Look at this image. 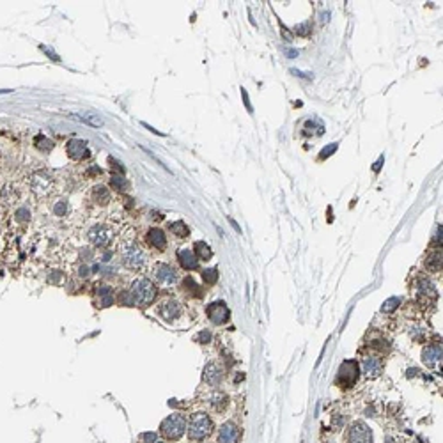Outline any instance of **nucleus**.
I'll use <instances>...</instances> for the list:
<instances>
[{"mask_svg":"<svg viewBox=\"0 0 443 443\" xmlns=\"http://www.w3.org/2000/svg\"><path fill=\"white\" fill-rule=\"evenodd\" d=\"M130 298L131 303H137L140 307H147L153 303L154 296H156V287L149 279H138L131 284L130 287Z\"/></svg>","mask_w":443,"mask_h":443,"instance_id":"f257e3e1","label":"nucleus"},{"mask_svg":"<svg viewBox=\"0 0 443 443\" xmlns=\"http://www.w3.org/2000/svg\"><path fill=\"white\" fill-rule=\"evenodd\" d=\"M213 431V422L206 413H195L192 415L188 424V436L193 441H202Z\"/></svg>","mask_w":443,"mask_h":443,"instance_id":"f03ea898","label":"nucleus"},{"mask_svg":"<svg viewBox=\"0 0 443 443\" xmlns=\"http://www.w3.org/2000/svg\"><path fill=\"white\" fill-rule=\"evenodd\" d=\"M30 190L36 197H48L55 190V178L46 171H37L30 176Z\"/></svg>","mask_w":443,"mask_h":443,"instance_id":"7ed1b4c3","label":"nucleus"},{"mask_svg":"<svg viewBox=\"0 0 443 443\" xmlns=\"http://www.w3.org/2000/svg\"><path fill=\"white\" fill-rule=\"evenodd\" d=\"M186 431V420L183 415L174 413L171 417H167L160 425V432L163 434V438L171 439V441H176L179 439Z\"/></svg>","mask_w":443,"mask_h":443,"instance_id":"20e7f679","label":"nucleus"},{"mask_svg":"<svg viewBox=\"0 0 443 443\" xmlns=\"http://www.w3.org/2000/svg\"><path fill=\"white\" fill-rule=\"evenodd\" d=\"M121 255H123L124 266L133 269V271H138L145 266V254L135 243H124L123 248H121Z\"/></svg>","mask_w":443,"mask_h":443,"instance_id":"39448f33","label":"nucleus"},{"mask_svg":"<svg viewBox=\"0 0 443 443\" xmlns=\"http://www.w3.org/2000/svg\"><path fill=\"white\" fill-rule=\"evenodd\" d=\"M360 374V369H358V363L355 360H344L339 369V374H337V385L342 386V389H349L356 383Z\"/></svg>","mask_w":443,"mask_h":443,"instance_id":"423d86ee","label":"nucleus"},{"mask_svg":"<svg viewBox=\"0 0 443 443\" xmlns=\"http://www.w3.org/2000/svg\"><path fill=\"white\" fill-rule=\"evenodd\" d=\"M87 238H89V241H91L92 245L105 248L114 241V231L110 229V227H106V226H94L91 231H89Z\"/></svg>","mask_w":443,"mask_h":443,"instance_id":"0eeeda50","label":"nucleus"},{"mask_svg":"<svg viewBox=\"0 0 443 443\" xmlns=\"http://www.w3.org/2000/svg\"><path fill=\"white\" fill-rule=\"evenodd\" d=\"M349 443H372V431L365 422H355L349 427Z\"/></svg>","mask_w":443,"mask_h":443,"instance_id":"6e6552de","label":"nucleus"},{"mask_svg":"<svg viewBox=\"0 0 443 443\" xmlns=\"http://www.w3.org/2000/svg\"><path fill=\"white\" fill-rule=\"evenodd\" d=\"M231 310L224 302H214L207 305V317L213 321L214 324H224L229 321Z\"/></svg>","mask_w":443,"mask_h":443,"instance_id":"1a4fd4ad","label":"nucleus"},{"mask_svg":"<svg viewBox=\"0 0 443 443\" xmlns=\"http://www.w3.org/2000/svg\"><path fill=\"white\" fill-rule=\"evenodd\" d=\"M422 362L431 369L441 371V344H431L422 351Z\"/></svg>","mask_w":443,"mask_h":443,"instance_id":"9d476101","label":"nucleus"},{"mask_svg":"<svg viewBox=\"0 0 443 443\" xmlns=\"http://www.w3.org/2000/svg\"><path fill=\"white\" fill-rule=\"evenodd\" d=\"M153 275L156 279V282L161 284V286H174L176 280H178L176 269L169 264H156L153 269Z\"/></svg>","mask_w":443,"mask_h":443,"instance_id":"9b49d317","label":"nucleus"},{"mask_svg":"<svg viewBox=\"0 0 443 443\" xmlns=\"http://www.w3.org/2000/svg\"><path fill=\"white\" fill-rule=\"evenodd\" d=\"M66 151H68V156L71 160H85L89 158V149H87V142L80 140V138H73L66 144Z\"/></svg>","mask_w":443,"mask_h":443,"instance_id":"f8f14e48","label":"nucleus"},{"mask_svg":"<svg viewBox=\"0 0 443 443\" xmlns=\"http://www.w3.org/2000/svg\"><path fill=\"white\" fill-rule=\"evenodd\" d=\"M240 436V427L233 422H226L220 427V432H218V443H238Z\"/></svg>","mask_w":443,"mask_h":443,"instance_id":"ddd939ff","label":"nucleus"},{"mask_svg":"<svg viewBox=\"0 0 443 443\" xmlns=\"http://www.w3.org/2000/svg\"><path fill=\"white\" fill-rule=\"evenodd\" d=\"M381 360L379 358H374V356H367V358H363V372H365V376L369 379H376L379 374H381Z\"/></svg>","mask_w":443,"mask_h":443,"instance_id":"4468645a","label":"nucleus"},{"mask_svg":"<svg viewBox=\"0 0 443 443\" xmlns=\"http://www.w3.org/2000/svg\"><path fill=\"white\" fill-rule=\"evenodd\" d=\"M179 314H181V307H179V303L176 300H165L160 305V316L165 321H174Z\"/></svg>","mask_w":443,"mask_h":443,"instance_id":"2eb2a0df","label":"nucleus"},{"mask_svg":"<svg viewBox=\"0 0 443 443\" xmlns=\"http://www.w3.org/2000/svg\"><path fill=\"white\" fill-rule=\"evenodd\" d=\"M178 259H179V264L183 266L185 269H197L199 268V259L195 257L192 250L188 248H179L178 250Z\"/></svg>","mask_w":443,"mask_h":443,"instance_id":"dca6fc26","label":"nucleus"},{"mask_svg":"<svg viewBox=\"0 0 443 443\" xmlns=\"http://www.w3.org/2000/svg\"><path fill=\"white\" fill-rule=\"evenodd\" d=\"M145 240H147V243H149L151 247L158 248V250H163L165 245H167V238H165L163 231L156 229V227H154V229H149V233H147V238H145Z\"/></svg>","mask_w":443,"mask_h":443,"instance_id":"f3484780","label":"nucleus"},{"mask_svg":"<svg viewBox=\"0 0 443 443\" xmlns=\"http://www.w3.org/2000/svg\"><path fill=\"white\" fill-rule=\"evenodd\" d=\"M114 303V293L108 286H99L98 287V305L101 309L105 307H110Z\"/></svg>","mask_w":443,"mask_h":443,"instance_id":"a211bd4d","label":"nucleus"},{"mask_svg":"<svg viewBox=\"0 0 443 443\" xmlns=\"http://www.w3.org/2000/svg\"><path fill=\"white\" fill-rule=\"evenodd\" d=\"M204 379H206V383H209V385L216 386L218 383L222 381V371L214 363H209V365L206 367V371H204Z\"/></svg>","mask_w":443,"mask_h":443,"instance_id":"6ab92c4d","label":"nucleus"},{"mask_svg":"<svg viewBox=\"0 0 443 443\" xmlns=\"http://www.w3.org/2000/svg\"><path fill=\"white\" fill-rule=\"evenodd\" d=\"M195 257L200 261H209L213 257V250L209 248V245L204 241H197L195 243Z\"/></svg>","mask_w":443,"mask_h":443,"instance_id":"aec40b11","label":"nucleus"},{"mask_svg":"<svg viewBox=\"0 0 443 443\" xmlns=\"http://www.w3.org/2000/svg\"><path fill=\"white\" fill-rule=\"evenodd\" d=\"M425 268H427L429 271H438V269H441V250L434 252V254H431L425 259Z\"/></svg>","mask_w":443,"mask_h":443,"instance_id":"412c9836","label":"nucleus"},{"mask_svg":"<svg viewBox=\"0 0 443 443\" xmlns=\"http://www.w3.org/2000/svg\"><path fill=\"white\" fill-rule=\"evenodd\" d=\"M169 227H171L172 233H174L176 236H179V238H186V236H188V233H190L188 226H186L185 222H181V220H179V222H172V224Z\"/></svg>","mask_w":443,"mask_h":443,"instance_id":"4be33fe9","label":"nucleus"},{"mask_svg":"<svg viewBox=\"0 0 443 443\" xmlns=\"http://www.w3.org/2000/svg\"><path fill=\"white\" fill-rule=\"evenodd\" d=\"M110 185H112V186H114V188L121 190V192H126V190H128V188H130V185H128L126 178H124V176H121V174L114 176V178H112V179H110Z\"/></svg>","mask_w":443,"mask_h":443,"instance_id":"5701e85b","label":"nucleus"},{"mask_svg":"<svg viewBox=\"0 0 443 443\" xmlns=\"http://www.w3.org/2000/svg\"><path fill=\"white\" fill-rule=\"evenodd\" d=\"M94 195H96V199H98L101 204H106L110 200V193H108V190H106L105 186H96V188H94Z\"/></svg>","mask_w":443,"mask_h":443,"instance_id":"b1692460","label":"nucleus"},{"mask_svg":"<svg viewBox=\"0 0 443 443\" xmlns=\"http://www.w3.org/2000/svg\"><path fill=\"white\" fill-rule=\"evenodd\" d=\"M399 303H401V300L399 298H396V296H394V298H389L386 300L385 303H383V307H381V310L385 314H389V312H394V310L397 309V307H399Z\"/></svg>","mask_w":443,"mask_h":443,"instance_id":"393cba45","label":"nucleus"},{"mask_svg":"<svg viewBox=\"0 0 443 443\" xmlns=\"http://www.w3.org/2000/svg\"><path fill=\"white\" fill-rule=\"evenodd\" d=\"M82 121H84V123H87V124H91V126H94V128L103 126V119L99 116H94V114H85V116L82 117Z\"/></svg>","mask_w":443,"mask_h":443,"instance_id":"a878e982","label":"nucleus"},{"mask_svg":"<svg viewBox=\"0 0 443 443\" xmlns=\"http://www.w3.org/2000/svg\"><path fill=\"white\" fill-rule=\"evenodd\" d=\"M15 218H16V222H20V224H25V222H29L30 220L29 207H20V209H16Z\"/></svg>","mask_w":443,"mask_h":443,"instance_id":"bb28decb","label":"nucleus"},{"mask_svg":"<svg viewBox=\"0 0 443 443\" xmlns=\"http://www.w3.org/2000/svg\"><path fill=\"white\" fill-rule=\"evenodd\" d=\"M202 280L206 284H214L218 280V271H216V269H204V271H202Z\"/></svg>","mask_w":443,"mask_h":443,"instance_id":"cd10ccee","label":"nucleus"},{"mask_svg":"<svg viewBox=\"0 0 443 443\" xmlns=\"http://www.w3.org/2000/svg\"><path fill=\"white\" fill-rule=\"evenodd\" d=\"M36 144H37V147H39V149H43V151H51V149H53V144H51L46 137H41V135L36 138Z\"/></svg>","mask_w":443,"mask_h":443,"instance_id":"c85d7f7f","label":"nucleus"},{"mask_svg":"<svg viewBox=\"0 0 443 443\" xmlns=\"http://www.w3.org/2000/svg\"><path fill=\"white\" fill-rule=\"evenodd\" d=\"M335 151H337V144H330L328 147H324V149L319 153V160H326V158H330Z\"/></svg>","mask_w":443,"mask_h":443,"instance_id":"c756f323","label":"nucleus"},{"mask_svg":"<svg viewBox=\"0 0 443 443\" xmlns=\"http://www.w3.org/2000/svg\"><path fill=\"white\" fill-rule=\"evenodd\" d=\"M53 211H55V214H57V216H64L66 211H68V202H64V200L57 202V206L53 207Z\"/></svg>","mask_w":443,"mask_h":443,"instance_id":"7c9ffc66","label":"nucleus"},{"mask_svg":"<svg viewBox=\"0 0 443 443\" xmlns=\"http://www.w3.org/2000/svg\"><path fill=\"white\" fill-rule=\"evenodd\" d=\"M39 48H41V51H44V53H46L48 57H50V59H51V61H53V62H59V61H61V57H59V55L55 53L53 50H50V48H48V46H44V44H41Z\"/></svg>","mask_w":443,"mask_h":443,"instance_id":"2f4dec72","label":"nucleus"},{"mask_svg":"<svg viewBox=\"0 0 443 443\" xmlns=\"http://www.w3.org/2000/svg\"><path fill=\"white\" fill-rule=\"evenodd\" d=\"M294 32L305 36V34L310 32V25H309V23H302V25H296V27H294Z\"/></svg>","mask_w":443,"mask_h":443,"instance_id":"473e14b6","label":"nucleus"},{"mask_svg":"<svg viewBox=\"0 0 443 443\" xmlns=\"http://www.w3.org/2000/svg\"><path fill=\"white\" fill-rule=\"evenodd\" d=\"M241 96H243V99H245V106H247V110L248 112H252V105H250V99H248V94H247V91H245L243 87H241Z\"/></svg>","mask_w":443,"mask_h":443,"instance_id":"72a5a7b5","label":"nucleus"},{"mask_svg":"<svg viewBox=\"0 0 443 443\" xmlns=\"http://www.w3.org/2000/svg\"><path fill=\"white\" fill-rule=\"evenodd\" d=\"M199 341L202 342V344H207V342L211 341V334L209 331H202V334L199 335Z\"/></svg>","mask_w":443,"mask_h":443,"instance_id":"f704fd0d","label":"nucleus"},{"mask_svg":"<svg viewBox=\"0 0 443 443\" xmlns=\"http://www.w3.org/2000/svg\"><path fill=\"white\" fill-rule=\"evenodd\" d=\"M383 160H385V158H383V156H379V160L376 161V163H374V167H372V169H374V172H378V171H379V167H381V165H383Z\"/></svg>","mask_w":443,"mask_h":443,"instance_id":"c9c22d12","label":"nucleus"},{"mask_svg":"<svg viewBox=\"0 0 443 443\" xmlns=\"http://www.w3.org/2000/svg\"><path fill=\"white\" fill-rule=\"evenodd\" d=\"M287 55H289V57H296V55H298V51H293V50H287Z\"/></svg>","mask_w":443,"mask_h":443,"instance_id":"e433bc0d","label":"nucleus"},{"mask_svg":"<svg viewBox=\"0 0 443 443\" xmlns=\"http://www.w3.org/2000/svg\"><path fill=\"white\" fill-rule=\"evenodd\" d=\"M8 92H13V89H0V94H8Z\"/></svg>","mask_w":443,"mask_h":443,"instance_id":"4c0bfd02","label":"nucleus"}]
</instances>
